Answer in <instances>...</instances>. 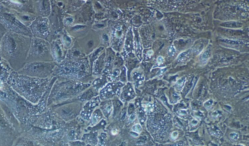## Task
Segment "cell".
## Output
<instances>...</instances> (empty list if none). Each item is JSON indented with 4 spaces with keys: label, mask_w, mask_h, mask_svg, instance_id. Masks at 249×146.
I'll list each match as a JSON object with an SVG mask.
<instances>
[{
    "label": "cell",
    "mask_w": 249,
    "mask_h": 146,
    "mask_svg": "<svg viewBox=\"0 0 249 146\" xmlns=\"http://www.w3.org/2000/svg\"><path fill=\"white\" fill-rule=\"evenodd\" d=\"M31 37L15 33H6L0 43V55L13 71L18 72L26 63Z\"/></svg>",
    "instance_id": "6da1fadb"
},
{
    "label": "cell",
    "mask_w": 249,
    "mask_h": 146,
    "mask_svg": "<svg viewBox=\"0 0 249 146\" xmlns=\"http://www.w3.org/2000/svg\"><path fill=\"white\" fill-rule=\"evenodd\" d=\"M52 79L33 78L12 71L7 83L21 97L36 102L48 89Z\"/></svg>",
    "instance_id": "7a4b0ae2"
},
{
    "label": "cell",
    "mask_w": 249,
    "mask_h": 146,
    "mask_svg": "<svg viewBox=\"0 0 249 146\" xmlns=\"http://www.w3.org/2000/svg\"><path fill=\"white\" fill-rule=\"evenodd\" d=\"M0 24L6 31L32 37L28 27L23 24L19 20L17 12L3 6L0 3Z\"/></svg>",
    "instance_id": "3957f363"
},
{
    "label": "cell",
    "mask_w": 249,
    "mask_h": 146,
    "mask_svg": "<svg viewBox=\"0 0 249 146\" xmlns=\"http://www.w3.org/2000/svg\"><path fill=\"white\" fill-rule=\"evenodd\" d=\"M52 57L50 44L48 41L35 37L31 38L26 63L36 61L50 62Z\"/></svg>",
    "instance_id": "277c9868"
},
{
    "label": "cell",
    "mask_w": 249,
    "mask_h": 146,
    "mask_svg": "<svg viewBox=\"0 0 249 146\" xmlns=\"http://www.w3.org/2000/svg\"><path fill=\"white\" fill-rule=\"evenodd\" d=\"M55 66V63L51 61L27 62L17 72L33 78L46 79L54 73Z\"/></svg>",
    "instance_id": "5b68a950"
},
{
    "label": "cell",
    "mask_w": 249,
    "mask_h": 146,
    "mask_svg": "<svg viewBox=\"0 0 249 146\" xmlns=\"http://www.w3.org/2000/svg\"><path fill=\"white\" fill-rule=\"evenodd\" d=\"M88 62L86 60L63 62L54 70L57 75H64L76 79L84 78L88 72Z\"/></svg>",
    "instance_id": "8992f818"
},
{
    "label": "cell",
    "mask_w": 249,
    "mask_h": 146,
    "mask_svg": "<svg viewBox=\"0 0 249 146\" xmlns=\"http://www.w3.org/2000/svg\"><path fill=\"white\" fill-rule=\"evenodd\" d=\"M32 37L48 41L51 34L49 20L47 18L37 16L29 27Z\"/></svg>",
    "instance_id": "52a82bcc"
},
{
    "label": "cell",
    "mask_w": 249,
    "mask_h": 146,
    "mask_svg": "<svg viewBox=\"0 0 249 146\" xmlns=\"http://www.w3.org/2000/svg\"><path fill=\"white\" fill-rule=\"evenodd\" d=\"M0 3L5 7L13 10L19 13L28 12L34 14V1L8 0L0 1Z\"/></svg>",
    "instance_id": "ba28073f"
},
{
    "label": "cell",
    "mask_w": 249,
    "mask_h": 146,
    "mask_svg": "<svg viewBox=\"0 0 249 146\" xmlns=\"http://www.w3.org/2000/svg\"><path fill=\"white\" fill-rule=\"evenodd\" d=\"M34 14L37 16L47 18L51 13V5L49 1H34Z\"/></svg>",
    "instance_id": "9c48e42d"
},
{
    "label": "cell",
    "mask_w": 249,
    "mask_h": 146,
    "mask_svg": "<svg viewBox=\"0 0 249 146\" xmlns=\"http://www.w3.org/2000/svg\"><path fill=\"white\" fill-rule=\"evenodd\" d=\"M123 85V84L120 82L109 83L101 91V97L102 98H108L113 97L119 92L120 88Z\"/></svg>",
    "instance_id": "30bf717a"
},
{
    "label": "cell",
    "mask_w": 249,
    "mask_h": 146,
    "mask_svg": "<svg viewBox=\"0 0 249 146\" xmlns=\"http://www.w3.org/2000/svg\"><path fill=\"white\" fill-rule=\"evenodd\" d=\"M13 71L0 55V83H7L11 72Z\"/></svg>",
    "instance_id": "8fae6325"
},
{
    "label": "cell",
    "mask_w": 249,
    "mask_h": 146,
    "mask_svg": "<svg viewBox=\"0 0 249 146\" xmlns=\"http://www.w3.org/2000/svg\"><path fill=\"white\" fill-rule=\"evenodd\" d=\"M17 15L21 22L28 27L37 17L35 14L28 12L19 13L17 12Z\"/></svg>",
    "instance_id": "7c38bea8"
},
{
    "label": "cell",
    "mask_w": 249,
    "mask_h": 146,
    "mask_svg": "<svg viewBox=\"0 0 249 146\" xmlns=\"http://www.w3.org/2000/svg\"><path fill=\"white\" fill-rule=\"evenodd\" d=\"M50 49L52 58L55 60H59L62 57V49L58 41H53L50 44Z\"/></svg>",
    "instance_id": "4fadbf2b"
},
{
    "label": "cell",
    "mask_w": 249,
    "mask_h": 146,
    "mask_svg": "<svg viewBox=\"0 0 249 146\" xmlns=\"http://www.w3.org/2000/svg\"><path fill=\"white\" fill-rule=\"evenodd\" d=\"M133 48V38L132 31L130 28L128 30L127 36L126 40L125 43L124 54L126 56H128L132 53Z\"/></svg>",
    "instance_id": "5bb4252c"
},
{
    "label": "cell",
    "mask_w": 249,
    "mask_h": 146,
    "mask_svg": "<svg viewBox=\"0 0 249 146\" xmlns=\"http://www.w3.org/2000/svg\"><path fill=\"white\" fill-rule=\"evenodd\" d=\"M134 92L131 83H128L122 90L121 99L122 100H129L134 97Z\"/></svg>",
    "instance_id": "9a60e30c"
},
{
    "label": "cell",
    "mask_w": 249,
    "mask_h": 146,
    "mask_svg": "<svg viewBox=\"0 0 249 146\" xmlns=\"http://www.w3.org/2000/svg\"><path fill=\"white\" fill-rule=\"evenodd\" d=\"M105 57V54H103L98 58L96 60L93 64V73L95 75L100 74L104 67V59Z\"/></svg>",
    "instance_id": "2e32d148"
},
{
    "label": "cell",
    "mask_w": 249,
    "mask_h": 146,
    "mask_svg": "<svg viewBox=\"0 0 249 146\" xmlns=\"http://www.w3.org/2000/svg\"><path fill=\"white\" fill-rule=\"evenodd\" d=\"M123 30L122 26L118 25L116 26L112 33V41L114 42H119L121 41L123 37Z\"/></svg>",
    "instance_id": "e0dca14e"
},
{
    "label": "cell",
    "mask_w": 249,
    "mask_h": 146,
    "mask_svg": "<svg viewBox=\"0 0 249 146\" xmlns=\"http://www.w3.org/2000/svg\"><path fill=\"white\" fill-rule=\"evenodd\" d=\"M107 52L108 53L106 58V64H105L106 68L105 71L108 69V68L110 66V65L111 66L112 64L115 57L114 53L113 52V51L111 50V49H108Z\"/></svg>",
    "instance_id": "ac0fdd59"
},
{
    "label": "cell",
    "mask_w": 249,
    "mask_h": 146,
    "mask_svg": "<svg viewBox=\"0 0 249 146\" xmlns=\"http://www.w3.org/2000/svg\"><path fill=\"white\" fill-rule=\"evenodd\" d=\"M107 83V79L105 77H101L95 80L93 83V85L96 89H99L103 87Z\"/></svg>",
    "instance_id": "d6986e66"
},
{
    "label": "cell",
    "mask_w": 249,
    "mask_h": 146,
    "mask_svg": "<svg viewBox=\"0 0 249 146\" xmlns=\"http://www.w3.org/2000/svg\"><path fill=\"white\" fill-rule=\"evenodd\" d=\"M133 79L136 86H139L142 85L144 80V77L141 74L137 72L133 74Z\"/></svg>",
    "instance_id": "ffe728a7"
},
{
    "label": "cell",
    "mask_w": 249,
    "mask_h": 146,
    "mask_svg": "<svg viewBox=\"0 0 249 146\" xmlns=\"http://www.w3.org/2000/svg\"><path fill=\"white\" fill-rule=\"evenodd\" d=\"M186 79L185 78H181L177 81L176 83V88L178 91H180L182 89L184 85Z\"/></svg>",
    "instance_id": "44dd1931"
},
{
    "label": "cell",
    "mask_w": 249,
    "mask_h": 146,
    "mask_svg": "<svg viewBox=\"0 0 249 146\" xmlns=\"http://www.w3.org/2000/svg\"><path fill=\"white\" fill-rule=\"evenodd\" d=\"M189 53L188 51L184 52L180 54L178 57V60L179 61H185L187 58L189 57Z\"/></svg>",
    "instance_id": "7402d4cb"
},
{
    "label": "cell",
    "mask_w": 249,
    "mask_h": 146,
    "mask_svg": "<svg viewBox=\"0 0 249 146\" xmlns=\"http://www.w3.org/2000/svg\"><path fill=\"white\" fill-rule=\"evenodd\" d=\"M210 52L208 51H206L201 56V61L203 64H205L209 57Z\"/></svg>",
    "instance_id": "603a6c76"
},
{
    "label": "cell",
    "mask_w": 249,
    "mask_h": 146,
    "mask_svg": "<svg viewBox=\"0 0 249 146\" xmlns=\"http://www.w3.org/2000/svg\"><path fill=\"white\" fill-rule=\"evenodd\" d=\"M120 74V70L119 69H115L111 75V79L113 81H116L119 78V75Z\"/></svg>",
    "instance_id": "cb8c5ba5"
},
{
    "label": "cell",
    "mask_w": 249,
    "mask_h": 146,
    "mask_svg": "<svg viewBox=\"0 0 249 146\" xmlns=\"http://www.w3.org/2000/svg\"><path fill=\"white\" fill-rule=\"evenodd\" d=\"M167 53H168V55L170 57H173L176 54V51L173 46H170L168 49Z\"/></svg>",
    "instance_id": "d4e9b609"
},
{
    "label": "cell",
    "mask_w": 249,
    "mask_h": 146,
    "mask_svg": "<svg viewBox=\"0 0 249 146\" xmlns=\"http://www.w3.org/2000/svg\"><path fill=\"white\" fill-rule=\"evenodd\" d=\"M178 114L180 117L182 118H184V117H187L188 116V113L186 111L184 110H179L178 112Z\"/></svg>",
    "instance_id": "484cf974"
},
{
    "label": "cell",
    "mask_w": 249,
    "mask_h": 146,
    "mask_svg": "<svg viewBox=\"0 0 249 146\" xmlns=\"http://www.w3.org/2000/svg\"><path fill=\"white\" fill-rule=\"evenodd\" d=\"M213 101L212 100H209L208 101L205 102L204 104V106L206 108V109L208 110V109H210L213 105Z\"/></svg>",
    "instance_id": "4316f807"
},
{
    "label": "cell",
    "mask_w": 249,
    "mask_h": 146,
    "mask_svg": "<svg viewBox=\"0 0 249 146\" xmlns=\"http://www.w3.org/2000/svg\"><path fill=\"white\" fill-rule=\"evenodd\" d=\"M133 130L136 132L140 133L142 131V127L139 124H136L134 125L133 127Z\"/></svg>",
    "instance_id": "83f0119b"
},
{
    "label": "cell",
    "mask_w": 249,
    "mask_h": 146,
    "mask_svg": "<svg viewBox=\"0 0 249 146\" xmlns=\"http://www.w3.org/2000/svg\"><path fill=\"white\" fill-rule=\"evenodd\" d=\"M120 78H121V81H123V82H125V81H126V69L125 68H124L123 69H122V71L121 72V76H120Z\"/></svg>",
    "instance_id": "f1b7e54d"
},
{
    "label": "cell",
    "mask_w": 249,
    "mask_h": 146,
    "mask_svg": "<svg viewBox=\"0 0 249 146\" xmlns=\"http://www.w3.org/2000/svg\"><path fill=\"white\" fill-rule=\"evenodd\" d=\"M111 105L110 104V103H109L107 105L105 106V108H104V112L105 113H107V114H109L110 113V112H111Z\"/></svg>",
    "instance_id": "f546056e"
},
{
    "label": "cell",
    "mask_w": 249,
    "mask_h": 146,
    "mask_svg": "<svg viewBox=\"0 0 249 146\" xmlns=\"http://www.w3.org/2000/svg\"><path fill=\"white\" fill-rule=\"evenodd\" d=\"M229 136H230V138H231L232 140H236L239 138V135L237 133H234V132L231 133L230 134Z\"/></svg>",
    "instance_id": "4dcf8cb0"
},
{
    "label": "cell",
    "mask_w": 249,
    "mask_h": 146,
    "mask_svg": "<svg viewBox=\"0 0 249 146\" xmlns=\"http://www.w3.org/2000/svg\"><path fill=\"white\" fill-rule=\"evenodd\" d=\"M178 135H179L178 132L177 131H174L171 134V138L172 140H175L178 137Z\"/></svg>",
    "instance_id": "1f68e13d"
},
{
    "label": "cell",
    "mask_w": 249,
    "mask_h": 146,
    "mask_svg": "<svg viewBox=\"0 0 249 146\" xmlns=\"http://www.w3.org/2000/svg\"><path fill=\"white\" fill-rule=\"evenodd\" d=\"M63 41H64V42L65 43V44L69 45L71 43V40H70V38L67 36H64V37L63 38Z\"/></svg>",
    "instance_id": "d6a6232c"
},
{
    "label": "cell",
    "mask_w": 249,
    "mask_h": 146,
    "mask_svg": "<svg viewBox=\"0 0 249 146\" xmlns=\"http://www.w3.org/2000/svg\"><path fill=\"white\" fill-rule=\"evenodd\" d=\"M157 61V62L158 63V64H161L163 62L164 59H163V57L160 56V57H158Z\"/></svg>",
    "instance_id": "836d02e7"
},
{
    "label": "cell",
    "mask_w": 249,
    "mask_h": 146,
    "mask_svg": "<svg viewBox=\"0 0 249 146\" xmlns=\"http://www.w3.org/2000/svg\"><path fill=\"white\" fill-rule=\"evenodd\" d=\"M198 123V120H196V119H193V120H192L191 122V125L192 126H196V125H197Z\"/></svg>",
    "instance_id": "e575fe53"
},
{
    "label": "cell",
    "mask_w": 249,
    "mask_h": 146,
    "mask_svg": "<svg viewBox=\"0 0 249 146\" xmlns=\"http://www.w3.org/2000/svg\"><path fill=\"white\" fill-rule=\"evenodd\" d=\"M170 146H183V144L182 143H179V142H178L176 144H172Z\"/></svg>",
    "instance_id": "d590c367"
},
{
    "label": "cell",
    "mask_w": 249,
    "mask_h": 146,
    "mask_svg": "<svg viewBox=\"0 0 249 146\" xmlns=\"http://www.w3.org/2000/svg\"><path fill=\"white\" fill-rule=\"evenodd\" d=\"M135 117V114H133L131 116V117H130V120H131V121H133L134 120V119Z\"/></svg>",
    "instance_id": "8d00e7d4"
},
{
    "label": "cell",
    "mask_w": 249,
    "mask_h": 146,
    "mask_svg": "<svg viewBox=\"0 0 249 146\" xmlns=\"http://www.w3.org/2000/svg\"><path fill=\"white\" fill-rule=\"evenodd\" d=\"M148 55H149V56H152L153 55V51H148Z\"/></svg>",
    "instance_id": "74e56055"
},
{
    "label": "cell",
    "mask_w": 249,
    "mask_h": 146,
    "mask_svg": "<svg viewBox=\"0 0 249 146\" xmlns=\"http://www.w3.org/2000/svg\"><path fill=\"white\" fill-rule=\"evenodd\" d=\"M164 70H162V71L160 72V74H163V73H164Z\"/></svg>",
    "instance_id": "f35d334b"
},
{
    "label": "cell",
    "mask_w": 249,
    "mask_h": 146,
    "mask_svg": "<svg viewBox=\"0 0 249 146\" xmlns=\"http://www.w3.org/2000/svg\"><path fill=\"white\" fill-rule=\"evenodd\" d=\"M2 28H3V26L0 24V29H1Z\"/></svg>",
    "instance_id": "ab89813d"
},
{
    "label": "cell",
    "mask_w": 249,
    "mask_h": 146,
    "mask_svg": "<svg viewBox=\"0 0 249 146\" xmlns=\"http://www.w3.org/2000/svg\"></svg>",
    "instance_id": "60d3db41"
},
{
    "label": "cell",
    "mask_w": 249,
    "mask_h": 146,
    "mask_svg": "<svg viewBox=\"0 0 249 146\" xmlns=\"http://www.w3.org/2000/svg\"></svg>",
    "instance_id": "b9f144b4"
}]
</instances>
